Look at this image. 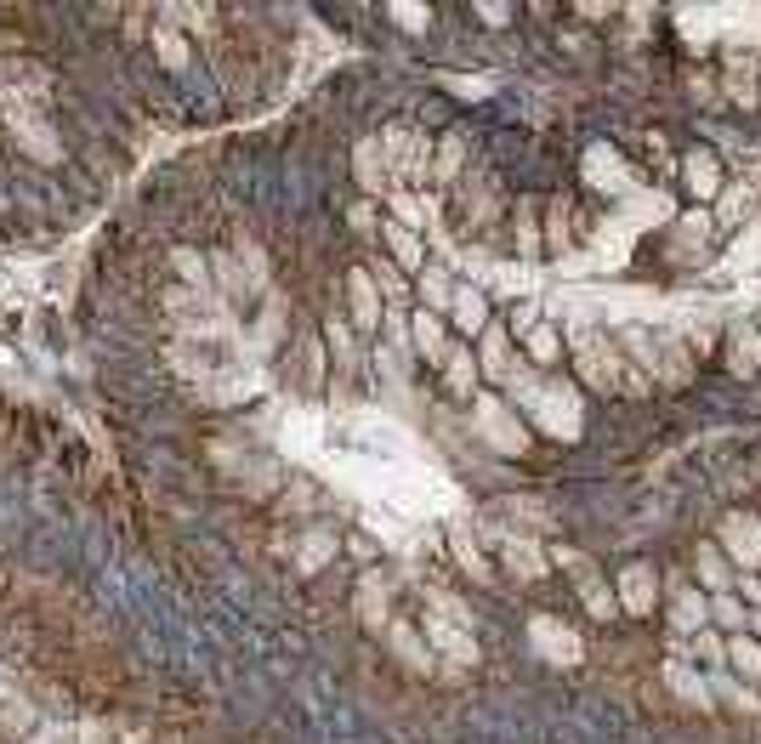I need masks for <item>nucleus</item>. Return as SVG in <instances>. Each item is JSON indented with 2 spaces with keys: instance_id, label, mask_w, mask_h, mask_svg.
I'll use <instances>...</instances> for the list:
<instances>
[{
  "instance_id": "b1692460",
  "label": "nucleus",
  "mask_w": 761,
  "mask_h": 744,
  "mask_svg": "<svg viewBox=\"0 0 761 744\" xmlns=\"http://www.w3.org/2000/svg\"><path fill=\"white\" fill-rule=\"evenodd\" d=\"M154 52H160V63H165L171 74L188 69V40H182L177 29H154Z\"/></svg>"
},
{
  "instance_id": "4be33fe9",
  "label": "nucleus",
  "mask_w": 761,
  "mask_h": 744,
  "mask_svg": "<svg viewBox=\"0 0 761 744\" xmlns=\"http://www.w3.org/2000/svg\"><path fill=\"white\" fill-rule=\"evenodd\" d=\"M0 727H6L12 739H18V733H35L40 716H35V705H29V699H18V693H12V699L0 705Z\"/></svg>"
},
{
  "instance_id": "4468645a",
  "label": "nucleus",
  "mask_w": 761,
  "mask_h": 744,
  "mask_svg": "<svg viewBox=\"0 0 761 744\" xmlns=\"http://www.w3.org/2000/svg\"><path fill=\"white\" fill-rule=\"evenodd\" d=\"M478 421H483V432H489L495 449H523V443H529V438H523V426H512L495 404H478Z\"/></svg>"
},
{
  "instance_id": "dca6fc26",
  "label": "nucleus",
  "mask_w": 761,
  "mask_h": 744,
  "mask_svg": "<svg viewBox=\"0 0 761 744\" xmlns=\"http://www.w3.org/2000/svg\"><path fill=\"white\" fill-rule=\"evenodd\" d=\"M358 620L370 625V631H381V625H387V591H381V580H375V574H364V585H358Z\"/></svg>"
},
{
  "instance_id": "bb28decb",
  "label": "nucleus",
  "mask_w": 761,
  "mask_h": 744,
  "mask_svg": "<svg viewBox=\"0 0 761 744\" xmlns=\"http://www.w3.org/2000/svg\"><path fill=\"white\" fill-rule=\"evenodd\" d=\"M387 637H392V648L409 659V671H432V654H421V642H415L409 625H387Z\"/></svg>"
},
{
  "instance_id": "72a5a7b5",
  "label": "nucleus",
  "mask_w": 761,
  "mask_h": 744,
  "mask_svg": "<svg viewBox=\"0 0 761 744\" xmlns=\"http://www.w3.org/2000/svg\"><path fill=\"white\" fill-rule=\"evenodd\" d=\"M585 597V608H591V620H614V614H620V603H614V597H608V591H602V580H591L580 591Z\"/></svg>"
},
{
  "instance_id": "a878e982",
  "label": "nucleus",
  "mask_w": 761,
  "mask_h": 744,
  "mask_svg": "<svg viewBox=\"0 0 761 744\" xmlns=\"http://www.w3.org/2000/svg\"><path fill=\"white\" fill-rule=\"evenodd\" d=\"M727 659H733V671H744L750 682H761V648H756V637H733V642H727Z\"/></svg>"
},
{
  "instance_id": "58836bf2",
  "label": "nucleus",
  "mask_w": 761,
  "mask_h": 744,
  "mask_svg": "<svg viewBox=\"0 0 761 744\" xmlns=\"http://www.w3.org/2000/svg\"><path fill=\"white\" fill-rule=\"evenodd\" d=\"M392 18L409 23V35H421V23H432V12L426 6H392Z\"/></svg>"
},
{
  "instance_id": "f8f14e48",
  "label": "nucleus",
  "mask_w": 761,
  "mask_h": 744,
  "mask_svg": "<svg viewBox=\"0 0 761 744\" xmlns=\"http://www.w3.org/2000/svg\"><path fill=\"white\" fill-rule=\"evenodd\" d=\"M381 233H387V245H392V267H398V273H421V267H426L421 239H415L409 228H398V222H387Z\"/></svg>"
},
{
  "instance_id": "7ed1b4c3",
  "label": "nucleus",
  "mask_w": 761,
  "mask_h": 744,
  "mask_svg": "<svg viewBox=\"0 0 761 744\" xmlns=\"http://www.w3.org/2000/svg\"><path fill=\"white\" fill-rule=\"evenodd\" d=\"M409 341H415V353L432 364V370H443V358H449V336H443V313H426V307H415V319H409Z\"/></svg>"
},
{
  "instance_id": "9d476101",
  "label": "nucleus",
  "mask_w": 761,
  "mask_h": 744,
  "mask_svg": "<svg viewBox=\"0 0 761 744\" xmlns=\"http://www.w3.org/2000/svg\"><path fill=\"white\" fill-rule=\"evenodd\" d=\"M500 557H506V568H512L523 585L546 580V557H540V546H534V540H506V546H500Z\"/></svg>"
},
{
  "instance_id": "79ce46f5",
  "label": "nucleus",
  "mask_w": 761,
  "mask_h": 744,
  "mask_svg": "<svg viewBox=\"0 0 761 744\" xmlns=\"http://www.w3.org/2000/svg\"><path fill=\"white\" fill-rule=\"evenodd\" d=\"M6 699H12V688H6V682H0V705H6Z\"/></svg>"
},
{
  "instance_id": "c756f323",
  "label": "nucleus",
  "mask_w": 761,
  "mask_h": 744,
  "mask_svg": "<svg viewBox=\"0 0 761 744\" xmlns=\"http://www.w3.org/2000/svg\"><path fill=\"white\" fill-rule=\"evenodd\" d=\"M324 341H330V353H336L341 370H353V364H358V347H353V336H347V324H341V319L324 324Z\"/></svg>"
},
{
  "instance_id": "2eb2a0df",
  "label": "nucleus",
  "mask_w": 761,
  "mask_h": 744,
  "mask_svg": "<svg viewBox=\"0 0 761 744\" xmlns=\"http://www.w3.org/2000/svg\"><path fill=\"white\" fill-rule=\"evenodd\" d=\"M671 620H676V631H705V620H710V603L705 597H693L688 585H676V608H671Z\"/></svg>"
},
{
  "instance_id": "20e7f679",
  "label": "nucleus",
  "mask_w": 761,
  "mask_h": 744,
  "mask_svg": "<svg viewBox=\"0 0 761 744\" xmlns=\"http://www.w3.org/2000/svg\"><path fill=\"white\" fill-rule=\"evenodd\" d=\"M478 370L489 381H512V336H506V324L489 319V330L478 336Z\"/></svg>"
},
{
  "instance_id": "39448f33",
  "label": "nucleus",
  "mask_w": 761,
  "mask_h": 744,
  "mask_svg": "<svg viewBox=\"0 0 761 744\" xmlns=\"http://www.w3.org/2000/svg\"><path fill=\"white\" fill-rule=\"evenodd\" d=\"M449 319H455V330H461V336H483V330H489V296H483L478 284H455Z\"/></svg>"
},
{
  "instance_id": "4c0bfd02",
  "label": "nucleus",
  "mask_w": 761,
  "mask_h": 744,
  "mask_svg": "<svg viewBox=\"0 0 761 744\" xmlns=\"http://www.w3.org/2000/svg\"><path fill=\"white\" fill-rule=\"evenodd\" d=\"M353 228L358 233H381V216H375L370 199H358V205H353Z\"/></svg>"
},
{
  "instance_id": "cd10ccee",
  "label": "nucleus",
  "mask_w": 761,
  "mask_h": 744,
  "mask_svg": "<svg viewBox=\"0 0 761 744\" xmlns=\"http://www.w3.org/2000/svg\"><path fill=\"white\" fill-rule=\"evenodd\" d=\"M171 262H177L182 284H194V290H211V267H205V256H199V250H171Z\"/></svg>"
},
{
  "instance_id": "473e14b6",
  "label": "nucleus",
  "mask_w": 761,
  "mask_h": 744,
  "mask_svg": "<svg viewBox=\"0 0 761 744\" xmlns=\"http://www.w3.org/2000/svg\"><path fill=\"white\" fill-rule=\"evenodd\" d=\"M727 540H733L744 557H761V534H756V523H750V517H733V523H727Z\"/></svg>"
},
{
  "instance_id": "c9c22d12",
  "label": "nucleus",
  "mask_w": 761,
  "mask_h": 744,
  "mask_svg": "<svg viewBox=\"0 0 761 744\" xmlns=\"http://www.w3.org/2000/svg\"><path fill=\"white\" fill-rule=\"evenodd\" d=\"M710 620H716V625H727V631H739V625H750V614H744V608H739V603H733V597L722 591V597L710 603Z\"/></svg>"
},
{
  "instance_id": "c85d7f7f",
  "label": "nucleus",
  "mask_w": 761,
  "mask_h": 744,
  "mask_svg": "<svg viewBox=\"0 0 761 744\" xmlns=\"http://www.w3.org/2000/svg\"><path fill=\"white\" fill-rule=\"evenodd\" d=\"M370 279L381 284V290H387V296H392V302H398V307L409 302V279H404V273H398V267H392V262H381V256H375V262H370Z\"/></svg>"
},
{
  "instance_id": "412c9836",
  "label": "nucleus",
  "mask_w": 761,
  "mask_h": 744,
  "mask_svg": "<svg viewBox=\"0 0 761 744\" xmlns=\"http://www.w3.org/2000/svg\"><path fill=\"white\" fill-rule=\"evenodd\" d=\"M523 347H529V358H534V364H540V370H551V364L563 358V341H557V330H551V324H534V330H529V341H523Z\"/></svg>"
},
{
  "instance_id": "ea45409f",
  "label": "nucleus",
  "mask_w": 761,
  "mask_h": 744,
  "mask_svg": "<svg viewBox=\"0 0 761 744\" xmlns=\"http://www.w3.org/2000/svg\"><path fill=\"white\" fill-rule=\"evenodd\" d=\"M63 744H103V722H80L74 733H63Z\"/></svg>"
},
{
  "instance_id": "e433bc0d",
  "label": "nucleus",
  "mask_w": 761,
  "mask_h": 744,
  "mask_svg": "<svg viewBox=\"0 0 761 744\" xmlns=\"http://www.w3.org/2000/svg\"><path fill=\"white\" fill-rule=\"evenodd\" d=\"M392 211H398V228H409V233L426 222V211H421V205H415L409 194H392Z\"/></svg>"
},
{
  "instance_id": "2f4dec72",
  "label": "nucleus",
  "mask_w": 761,
  "mask_h": 744,
  "mask_svg": "<svg viewBox=\"0 0 761 744\" xmlns=\"http://www.w3.org/2000/svg\"><path fill=\"white\" fill-rule=\"evenodd\" d=\"M455 557H461V563L472 568V580H483V585L495 580V574H489V563H483V551L472 546V540H466V529H455Z\"/></svg>"
},
{
  "instance_id": "a211bd4d",
  "label": "nucleus",
  "mask_w": 761,
  "mask_h": 744,
  "mask_svg": "<svg viewBox=\"0 0 761 744\" xmlns=\"http://www.w3.org/2000/svg\"><path fill=\"white\" fill-rule=\"evenodd\" d=\"M727 91L733 103H756V57H727Z\"/></svg>"
},
{
  "instance_id": "a19ab883",
  "label": "nucleus",
  "mask_w": 761,
  "mask_h": 744,
  "mask_svg": "<svg viewBox=\"0 0 761 744\" xmlns=\"http://www.w3.org/2000/svg\"><path fill=\"white\" fill-rule=\"evenodd\" d=\"M29 744H63V733H57V727H46V733H35Z\"/></svg>"
},
{
  "instance_id": "9b49d317",
  "label": "nucleus",
  "mask_w": 761,
  "mask_h": 744,
  "mask_svg": "<svg viewBox=\"0 0 761 744\" xmlns=\"http://www.w3.org/2000/svg\"><path fill=\"white\" fill-rule=\"evenodd\" d=\"M353 160H358V188H364V194H381V188H387V154H381V137H364Z\"/></svg>"
},
{
  "instance_id": "f704fd0d",
  "label": "nucleus",
  "mask_w": 761,
  "mask_h": 744,
  "mask_svg": "<svg viewBox=\"0 0 761 744\" xmlns=\"http://www.w3.org/2000/svg\"><path fill=\"white\" fill-rule=\"evenodd\" d=\"M517 239H523V256L540 262V233H534V205H517Z\"/></svg>"
},
{
  "instance_id": "5701e85b",
  "label": "nucleus",
  "mask_w": 761,
  "mask_h": 744,
  "mask_svg": "<svg viewBox=\"0 0 761 744\" xmlns=\"http://www.w3.org/2000/svg\"><path fill=\"white\" fill-rule=\"evenodd\" d=\"M461 160H466V142H461V137H443L438 154H432V177H438V182H455V177H461Z\"/></svg>"
},
{
  "instance_id": "aec40b11",
  "label": "nucleus",
  "mask_w": 761,
  "mask_h": 744,
  "mask_svg": "<svg viewBox=\"0 0 761 744\" xmlns=\"http://www.w3.org/2000/svg\"><path fill=\"white\" fill-rule=\"evenodd\" d=\"M551 563L563 568V574H568L574 585H580V591H585L591 580H597V563H591L585 551H574V546H551Z\"/></svg>"
},
{
  "instance_id": "f257e3e1",
  "label": "nucleus",
  "mask_w": 761,
  "mask_h": 744,
  "mask_svg": "<svg viewBox=\"0 0 761 744\" xmlns=\"http://www.w3.org/2000/svg\"><path fill=\"white\" fill-rule=\"evenodd\" d=\"M381 154H387V165H398L409 182L432 177V142H426V131H381Z\"/></svg>"
},
{
  "instance_id": "423d86ee",
  "label": "nucleus",
  "mask_w": 761,
  "mask_h": 744,
  "mask_svg": "<svg viewBox=\"0 0 761 744\" xmlns=\"http://www.w3.org/2000/svg\"><path fill=\"white\" fill-rule=\"evenodd\" d=\"M12 131H18V148L35 165H57V160H63V137H57L46 120H12Z\"/></svg>"
},
{
  "instance_id": "7c9ffc66",
  "label": "nucleus",
  "mask_w": 761,
  "mask_h": 744,
  "mask_svg": "<svg viewBox=\"0 0 761 744\" xmlns=\"http://www.w3.org/2000/svg\"><path fill=\"white\" fill-rule=\"evenodd\" d=\"M654 370H665V381L682 387V381H688V353H682L676 341H659V364H654Z\"/></svg>"
},
{
  "instance_id": "f03ea898",
  "label": "nucleus",
  "mask_w": 761,
  "mask_h": 744,
  "mask_svg": "<svg viewBox=\"0 0 761 744\" xmlns=\"http://www.w3.org/2000/svg\"><path fill=\"white\" fill-rule=\"evenodd\" d=\"M347 307H353V324L364 330V336L381 330V296H375L370 267H353V273H347Z\"/></svg>"
},
{
  "instance_id": "ddd939ff",
  "label": "nucleus",
  "mask_w": 761,
  "mask_h": 744,
  "mask_svg": "<svg viewBox=\"0 0 761 744\" xmlns=\"http://www.w3.org/2000/svg\"><path fill=\"white\" fill-rule=\"evenodd\" d=\"M330 557H336V529H307V534H301V546H296L301 574H319Z\"/></svg>"
},
{
  "instance_id": "6ab92c4d",
  "label": "nucleus",
  "mask_w": 761,
  "mask_h": 744,
  "mask_svg": "<svg viewBox=\"0 0 761 744\" xmlns=\"http://www.w3.org/2000/svg\"><path fill=\"white\" fill-rule=\"evenodd\" d=\"M682 165H688V188L693 194H716V182L722 177H716V154H710V148H693Z\"/></svg>"
},
{
  "instance_id": "1a4fd4ad",
  "label": "nucleus",
  "mask_w": 761,
  "mask_h": 744,
  "mask_svg": "<svg viewBox=\"0 0 761 744\" xmlns=\"http://www.w3.org/2000/svg\"><path fill=\"white\" fill-rule=\"evenodd\" d=\"M415 290H421V307H426V313H449V302H455V279H449V267H438V262L421 267Z\"/></svg>"
},
{
  "instance_id": "0eeeda50",
  "label": "nucleus",
  "mask_w": 761,
  "mask_h": 744,
  "mask_svg": "<svg viewBox=\"0 0 761 744\" xmlns=\"http://www.w3.org/2000/svg\"><path fill=\"white\" fill-rule=\"evenodd\" d=\"M580 370H585V381H591L597 392H608L614 381H620V358H614L608 341H580Z\"/></svg>"
},
{
  "instance_id": "393cba45",
  "label": "nucleus",
  "mask_w": 761,
  "mask_h": 744,
  "mask_svg": "<svg viewBox=\"0 0 761 744\" xmlns=\"http://www.w3.org/2000/svg\"><path fill=\"white\" fill-rule=\"evenodd\" d=\"M699 580H705L716 597H722L727 585H733V574H727V557H722L716 546H699Z\"/></svg>"
},
{
  "instance_id": "6e6552de",
  "label": "nucleus",
  "mask_w": 761,
  "mask_h": 744,
  "mask_svg": "<svg viewBox=\"0 0 761 744\" xmlns=\"http://www.w3.org/2000/svg\"><path fill=\"white\" fill-rule=\"evenodd\" d=\"M443 381H449L455 398H472V392H478L483 370H478V358H472V347H449V358H443Z\"/></svg>"
},
{
  "instance_id": "f3484780",
  "label": "nucleus",
  "mask_w": 761,
  "mask_h": 744,
  "mask_svg": "<svg viewBox=\"0 0 761 744\" xmlns=\"http://www.w3.org/2000/svg\"><path fill=\"white\" fill-rule=\"evenodd\" d=\"M625 608L631 614H648L654 608V568H625Z\"/></svg>"
}]
</instances>
